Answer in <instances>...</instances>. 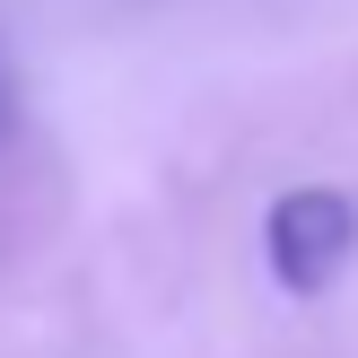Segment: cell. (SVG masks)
<instances>
[{
    "mask_svg": "<svg viewBox=\"0 0 358 358\" xmlns=\"http://www.w3.org/2000/svg\"><path fill=\"white\" fill-rule=\"evenodd\" d=\"M358 254V201L341 184H297L271 201V219H262V262H271V280L289 297H324L332 280L350 271Z\"/></svg>",
    "mask_w": 358,
    "mask_h": 358,
    "instance_id": "6da1fadb",
    "label": "cell"
}]
</instances>
